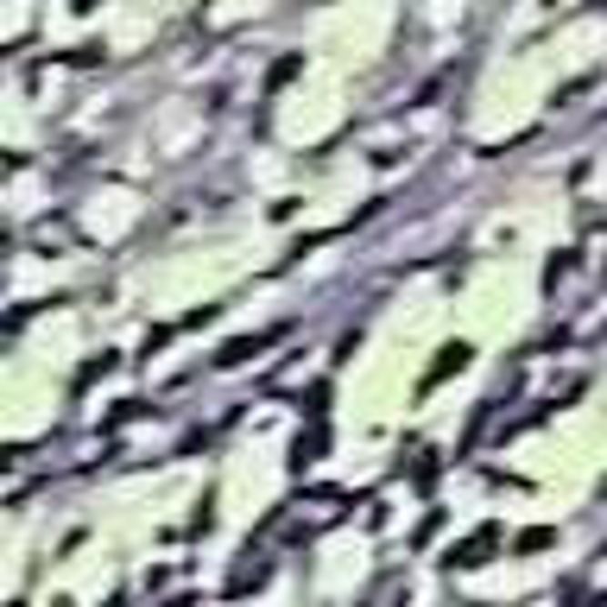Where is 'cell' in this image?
I'll use <instances>...</instances> for the list:
<instances>
[{"mask_svg": "<svg viewBox=\"0 0 607 607\" xmlns=\"http://www.w3.org/2000/svg\"><path fill=\"white\" fill-rule=\"evenodd\" d=\"M469 367V342H450L443 355H437V367L424 373V386H437V379H450V373H462Z\"/></svg>", "mask_w": 607, "mask_h": 607, "instance_id": "6da1fadb", "label": "cell"}, {"mask_svg": "<svg viewBox=\"0 0 607 607\" xmlns=\"http://www.w3.org/2000/svg\"><path fill=\"white\" fill-rule=\"evenodd\" d=\"M266 342H278V329H272V336H247V342H228V349H222V355H216V367H241L247 355H259V349H266Z\"/></svg>", "mask_w": 607, "mask_h": 607, "instance_id": "7a4b0ae2", "label": "cell"}, {"mask_svg": "<svg viewBox=\"0 0 607 607\" xmlns=\"http://www.w3.org/2000/svg\"><path fill=\"white\" fill-rule=\"evenodd\" d=\"M487 544H493V531H481V538H469L462 551H450V563H456V570H475V563H487Z\"/></svg>", "mask_w": 607, "mask_h": 607, "instance_id": "3957f363", "label": "cell"}, {"mask_svg": "<svg viewBox=\"0 0 607 607\" xmlns=\"http://www.w3.org/2000/svg\"><path fill=\"white\" fill-rule=\"evenodd\" d=\"M317 450H323V430H310V437H298V450H291V469H304V462H317Z\"/></svg>", "mask_w": 607, "mask_h": 607, "instance_id": "277c9868", "label": "cell"}]
</instances>
